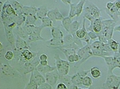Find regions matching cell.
Listing matches in <instances>:
<instances>
[{
	"mask_svg": "<svg viewBox=\"0 0 120 89\" xmlns=\"http://www.w3.org/2000/svg\"><path fill=\"white\" fill-rule=\"evenodd\" d=\"M93 85L92 79L89 76L84 77L83 79L82 85L87 87H90Z\"/></svg>",
	"mask_w": 120,
	"mask_h": 89,
	"instance_id": "obj_37",
	"label": "cell"
},
{
	"mask_svg": "<svg viewBox=\"0 0 120 89\" xmlns=\"http://www.w3.org/2000/svg\"><path fill=\"white\" fill-rule=\"evenodd\" d=\"M56 89H68V88L64 83L60 82L56 86Z\"/></svg>",
	"mask_w": 120,
	"mask_h": 89,
	"instance_id": "obj_46",
	"label": "cell"
},
{
	"mask_svg": "<svg viewBox=\"0 0 120 89\" xmlns=\"http://www.w3.org/2000/svg\"><path fill=\"white\" fill-rule=\"evenodd\" d=\"M43 28L41 25L39 26H35L34 25L27 26L26 30L28 35L27 40V43L39 40L45 41V39L41 36V32Z\"/></svg>",
	"mask_w": 120,
	"mask_h": 89,
	"instance_id": "obj_2",
	"label": "cell"
},
{
	"mask_svg": "<svg viewBox=\"0 0 120 89\" xmlns=\"http://www.w3.org/2000/svg\"><path fill=\"white\" fill-rule=\"evenodd\" d=\"M69 5H70V12H69L68 17L71 19H72L76 16V5L72 3Z\"/></svg>",
	"mask_w": 120,
	"mask_h": 89,
	"instance_id": "obj_38",
	"label": "cell"
},
{
	"mask_svg": "<svg viewBox=\"0 0 120 89\" xmlns=\"http://www.w3.org/2000/svg\"><path fill=\"white\" fill-rule=\"evenodd\" d=\"M38 19L36 15H29L27 16L25 23V26L34 25Z\"/></svg>",
	"mask_w": 120,
	"mask_h": 89,
	"instance_id": "obj_29",
	"label": "cell"
},
{
	"mask_svg": "<svg viewBox=\"0 0 120 89\" xmlns=\"http://www.w3.org/2000/svg\"><path fill=\"white\" fill-rule=\"evenodd\" d=\"M102 19L101 17L99 19H95L94 22L92 26V30L94 32L97 34H99L102 30Z\"/></svg>",
	"mask_w": 120,
	"mask_h": 89,
	"instance_id": "obj_21",
	"label": "cell"
},
{
	"mask_svg": "<svg viewBox=\"0 0 120 89\" xmlns=\"http://www.w3.org/2000/svg\"><path fill=\"white\" fill-rule=\"evenodd\" d=\"M29 48L30 46L27 43V42L26 40L17 35L15 43V48L14 49L18 50H22L23 49H29Z\"/></svg>",
	"mask_w": 120,
	"mask_h": 89,
	"instance_id": "obj_15",
	"label": "cell"
},
{
	"mask_svg": "<svg viewBox=\"0 0 120 89\" xmlns=\"http://www.w3.org/2000/svg\"><path fill=\"white\" fill-rule=\"evenodd\" d=\"M47 17L51 19L53 23H55L56 22V18H55V16L53 9L49 11Z\"/></svg>",
	"mask_w": 120,
	"mask_h": 89,
	"instance_id": "obj_42",
	"label": "cell"
},
{
	"mask_svg": "<svg viewBox=\"0 0 120 89\" xmlns=\"http://www.w3.org/2000/svg\"><path fill=\"white\" fill-rule=\"evenodd\" d=\"M13 19L17 26H22L23 23L25 22L26 17L23 14H16L13 17Z\"/></svg>",
	"mask_w": 120,
	"mask_h": 89,
	"instance_id": "obj_25",
	"label": "cell"
},
{
	"mask_svg": "<svg viewBox=\"0 0 120 89\" xmlns=\"http://www.w3.org/2000/svg\"><path fill=\"white\" fill-rule=\"evenodd\" d=\"M49 10L47 7L45 6H42L37 8V11L36 16L38 19H41L43 18L47 17Z\"/></svg>",
	"mask_w": 120,
	"mask_h": 89,
	"instance_id": "obj_20",
	"label": "cell"
},
{
	"mask_svg": "<svg viewBox=\"0 0 120 89\" xmlns=\"http://www.w3.org/2000/svg\"><path fill=\"white\" fill-rule=\"evenodd\" d=\"M37 11V8L35 6H23L22 8L23 14L27 17L29 15H36Z\"/></svg>",
	"mask_w": 120,
	"mask_h": 89,
	"instance_id": "obj_19",
	"label": "cell"
},
{
	"mask_svg": "<svg viewBox=\"0 0 120 89\" xmlns=\"http://www.w3.org/2000/svg\"><path fill=\"white\" fill-rule=\"evenodd\" d=\"M78 89H89L88 88H80V87H79Z\"/></svg>",
	"mask_w": 120,
	"mask_h": 89,
	"instance_id": "obj_54",
	"label": "cell"
},
{
	"mask_svg": "<svg viewBox=\"0 0 120 89\" xmlns=\"http://www.w3.org/2000/svg\"><path fill=\"white\" fill-rule=\"evenodd\" d=\"M46 46L49 47L56 48L62 47L64 44V42L63 39H56L52 38L51 39L46 41Z\"/></svg>",
	"mask_w": 120,
	"mask_h": 89,
	"instance_id": "obj_16",
	"label": "cell"
},
{
	"mask_svg": "<svg viewBox=\"0 0 120 89\" xmlns=\"http://www.w3.org/2000/svg\"><path fill=\"white\" fill-rule=\"evenodd\" d=\"M39 89H52L53 87L52 85L47 82H45L39 87Z\"/></svg>",
	"mask_w": 120,
	"mask_h": 89,
	"instance_id": "obj_44",
	"label": "cell"
},
{
	"mask_svg": "<svg viewBox=\"0 0 120 89\" xmlns=\"http://www.w3.org/2000/svg\"><path fill=\"white\" fill-rule=\"evenodd\" d=\"M38 56L32 61L19 65V67L17 68V70L24 75H27L33 72L40 64V56Z\"/></svg>",
	"mask_w": 120,
	"mask_h": 89,
	"instance_id": "obj_4",
	"label": "cell"
},
{
	"mask_svg": "<svg viewBox=\"0 0 120 89\" xmlns=\"http://www.w3.org/2000/svg\"><path fill=\"white\" fill-rule=\"evenodd\" d=\"M116 22L112 19H104L102 20V30L98 34L99 41L108 43V41L112 39Z\"/></svg>",
	"mask_w": 120,
	"mask_h": 89,
	"instance_id": "obj_1",
	"label": "cell"
},
{
	"mask_svg": "<svg viewBox=\"0 0 120 89\" xmlns=\"http://www.w3.org/2000/svg\"><path fill=\"white\" fill-rule=\"evenodd\" d=\"M71 77L72 76L68 75L66 76H61L60 75L59 80L60 81L62 82V83L65 84L68 87L69 86L70 87L71 85H72L71 81Z\"/></svg>",
	"mask_w": 120,
	"mask_h": 89,
	"instance_id": "obj_35",
	"label": "cell"
},
{
	"mask_svg": "<svg viewBox=\"0 0 120 89\" xmlns=\"http://www.w3.org/2000/svg\"><path fill=\"white\" fill-rule=\"evenodd\" d=\"M41 21L42 24L41 25L42 27H50L51 28L53 27V21L51 19L48 17H46L43 18L41 19Z\"/></svg>",
	"mask_w": 120,
	"mask_h": 89,
	"instance_id": "obj_32",
	"label": "cell"
},
{
	"mask_svg": "<svg viewBox=\"0 0 120 89\" xmlns=\"http://www.w3.org/2000/svg\"><path fill=\"white\" fill-rule=\"evenodd\" d=\"M0 50H3V44H2V43H1V42H0Z\"/></svg>",
	"mask_w": 120,
	"mask_h": 89,
	"instance_id": "obj_53",
	"label": "cell"
},
{
	"mask_svg": "<svg viewBox=\"0 0 120 89\" xmlns=\"http://www.w3.org/2000/svg\"><path fill=\"white\" fill-rule=\"evenodd\" d=\"M25 89H39L38 86L34 81L32 77L30 76L29 82L25 87Z\"/></svg>",
	"mask_w": 120,
	"mask_h": 89,
	"instance_id": "obj_36",
	"label": "cell"
},
{
	"mask_svg": "<svg viewBox=\"0 0 120 89\" xmlns=\"http://www.w3.org/2000/svg\"><path fill=\"white\" fill-rule=\"evenodd\" d=\"M55 60L56 69L61 76H66L70 71V64L67 60H63L60 58V55L56 54L54 56Z\"/></svg>",
	"mask_w": 120,
	"mask_h": 89,
	"instance_id": "obj_3",
	"label": "cell"
},
{
	"mask_svg": "<svg viewBox=\"0 0 120 89\" xmlns=\"http://www.w3.org/2000/svg\"><path fill=\"white\" fill-rule=\"evenodd\" d=\"M84 11L85 13L90 15L95 19L101 17L100 10L93 4H91L86 7Z\"/></svg>",
	"mask_w": 120,
	"mask_h": 89,
	"instance_id": "obj_9",
	"label": "cell"
},
{
	"mask_svg": "<svg viewBox=\"0 0 120 89\" xmlns=\"http://www.w3.org/2000/svg\"><path fill=\"white\" fill-rule=\"evenodd\" d=\"M59 77L60 75L56 69L55 70L46 74L45 75L46 82L53 87L56 85L59 80Z\"/></svg>",
	"mask_w": 120,
	"mask_h": 89,
	"instance_id": "obj_13",
	"label": "cell"
},
{
	"mask_svg": "<svg viewBox=\"0 0 120 89\" xmlns=\"http://www.w3.org/2000/svg\"><path fill=\"white\" fill-rule=\"evenodd\" d=\"M83 78V77H81L77 72L71 77V81L72 85L76 86L82 85Z\"/></svg>",
	"mask_w": 120,
	"mask_h": 89,
	"instance_id": "obj_24",
	"label": "cell"
},
{
	"mask_svg": "<svg viewBox=\"0 0 120 89\" xmlns=\"http://www.w3.org/2000/svg\"><path fill=\"white\" fill-rule=\"evenodd\" d=\"M62 2H63L64 4H71L72 3V1L71 0H61Z\"/></svg>",
	"mask_w": 120,
	"mask_h": 89,
	"instance_id": "obj_51",
	"label": "cell"
},
{
	"mask_svg": "<svg viewBox=\"0 0 120 89\" xmlns=\"http://www.w3.org/2000/svg\"><path fill=\"white\" fill-rule=\"evenodd\" d=\"M16 34L17 36H19L21 38L27 40L28 38V36L27 35L26 33H25L23 27L17 26L16 27Z\"/></svg>",
	"mask_w": 120,
	"mask_h": 89,
	"instance_id": "obj_28",
	"label": "cell"
},
{
	"mask_svg": "<svg viewBox=\"0 0 120 89\" xmlns=\"http://www.w3.org/2000/svg\"><path fill=\"white\" fill-rule=\"evenodd\" d=\"M40 64H41L42 66H46L48 65V61L47 60L41 61L40 62Z\"/></svg>",
	"mask_w": 120,
	"mask_h": 89,
	"instance_id": "obj_50",
	"label": "cell"
},
{
	"mask_svg": "<svg viewBox=\"0 0 120 89\" xmlns=\"http://www.w3.org/2000/svg\"><path fill=\"white\" fill-rule=\"evenodd\" d=\"M4 30L6 32V39L8 42L12 46L13 49L15 48V43L16 39H15V36L13 33L12 30L10 29L8 27V25L4 24Z\"/></svg>",
	"mask_w": 120,
	"mask_h": 89,
	"instance_id": "obj_17",
	"label": "cell"
},
{
	"mask_svg": "<svg viewBox=\"0 0 120 89\" xmlns=\"http://www.w3.org/2000/svg\"><path fill=\"white\" fill-rule=\"evenodd\" d=\"M69 62L74 63V62H79L80 60V57L77 53L72 54L69 56L68 58L67 59Z\"/></svg>",
	"mask_w": 120,
	"mask_h": 89,
	"instance_id": "obj_39",
	"label": "cell"
},
{
	"mask_svg": "<svg viewBox=\"0 0 120 89\" xmlns=\"http://www.w3.org/2000/svg\"><path fill=\"white\" fill-rule=\"evenodd\" d=\"M103 58L108 65V75L113 74V71L115 68H120V56H105Z\"/></svg>",
	"mask_w": 120,
	"mask_h": 89,
	"instance_id": "obj_7",
	"label": "cell"
},
{
	"mask_svg": "<svg viewBox=\"0 0 120 89\" xmlns=\"http://www.w3.org/2000/svg\"><path fill=\"white\" fill-rule=\"evenodd\" d=\"M86 2L85 0H81L79 3L76 5V17H79L81 15L82 13L84 4Z\"/></svg>",
	"mask_w": 120,
	"mask_h": 89,
	"instance_id": "obj_31",
	"label": "cell"
},
{
	"mask_svg": "<svg viewBox=\"0 0 120 89\" xmlns=\"http://www.w3.org/2000/svg\"><path fill=\"white\" fill-rule=\"evenodd\" d=\"M52 38L62 39L64 38V34L61 29L57 27H52L51 28Z\"/></svg>",
	"mask_w": 120,
	"mask_h": 89,
	"instance_id": "obj_23",
	"label": "cell"
},
{
	"mask_svg": "<svg viewBox=\"0 0 120 89\" xmlns=\"http://www.w3.org/2000/svg\"><path fill=\"white\" fill-rule=\"evenodd\" d=\"M0 69L2 74L7 77H16L17 75V71L10 64H1Z\"/></svg>",
	"mask_w": 120,
	"mask_h": 89,
	"instance_id": "obj_11",
	"label": "cell"
},
{
	"mask_svg": "<svg viewBox=\"0 0 120 89\" xmlns=\"http://www.w3.org/2000/svg\"><path fill=\"white\" fill-rule=\"evenodd\" d=\"M54 11V14L55 16L56 21H62L64 17L63 16L62 14L61 13L58 8H55L52 9Z\"/></svg>",
	"mask_w": 120,
	"mask_h": 89,
	"instance_id": "obj_40",
	"label": "cell"
},
{
	"mask_svg": "<svg viewBox=\"0 0 120 89\" xmlns=\"http://www.w3.org/2000/svg\"><path fill=\"white\" fill-rule=\"evenodd\" d=\"M91 48L93 49L101 50L105 52L112 53H114V52L112 51V50L110 48L109 44L108 43H104L99 41V40H96L91 44Z\"/></svg>",
	"mask_w": 120,
	"mask_h": 89,
	"instance_id": "obj_10",
	"label": "cell"
},
{
	"mask_svg": "<svg viewBox=\"0 0 120 89\" xmlns=\"http://www.w3.org/2000/svg\"><path fill=\"white\" fill-rule=\"evenodd\" d=\"M90 72V70H81L79 71L78 72L79 74L81 75V76L84 78V77L87 76V75L89 74V73Z\"/></svg>",
	"mask_w": 120,
	"mask_h": 89,
	"instance_id": "obj_45",
	"label": "cell"
},
{
	"mask_svg": "<svg viewBox=\"0 0 120 89\" xmlns=\"http://www.w3.org/2000/svg\"><path fill=\"white\" fill-rule=\"evenodd\" d=\"M80 23L76 20L73 21L71 25L70 34H71L72 36L75 35V33L79 29V28L80 27Z\"/></svg>",
	"mask_w": 120,
	"mask_h": 89,
	"instance_id": "obj_30",
	"label": "cell"
},
{
	"mask_svg": "<svg viewBox=\"0 0 120 89\" xmlns=\"http://www.w3.org/2000/svg\"><path fill=\"white\" fill-rule=\"evenodd\" d=\"M91 76L94 79H98L101 76V72L99 68L97 67H93L90 69Z\"/></svg>",
	"mask_w": 120,
	"mask_h": 89,
	"instance_id": "obj_34",
	"label": "cell"
},
{
	"mask_svg": "<svg viewBox=\"0 0 120 89\" xmlns=\"http://www.w3.org/2000/svg\"><path fill=\"white\" fill-rule=\"evenodd\" d=\"M9 2L13 8L15 9L16 14H23L22 8L23 5H22L17 0H9Z\"/></svg>",
	"mask_w": 120,
	"mask_h": 89,
	"instance_id": "obj_22",
	"label": "cell"
},
{
	"mask_svg": "<svg viewBox=\"0 0 120 89\" xmlns=\"http://www.w3.org/2000/svg\"><path fill=\"white\" fill-rule=\"evenodd\" d=\"M58 49L60 50L64 54L66 57L67 59L68 58L69 56L72 54H75L77 53V51L76 50L73 49H69V48H57Z\"/></svg>",
	"mask_w": 120,
	"mask_h": 89,
	"instance_id": "obj_33",
	"label": "cell"
},
{
	"mask_svg": "<svg viewBox=\"0 0 120 89\" xmlns=\"http://www.w3.org/2000/svg\"><path fill=\"white\" fill-rule=\"evenodd\" d=\"M118 11H119V12H120V9H119L118 10Z\"/></svg>",
	"mask_w": 120,
	"mask_h": 89,
	"instance_id": "obj_55",
	"label": "cell"
},
{
	"mask_svg": "<svg viewBox=\"0 0 120 89\" xmlns=\"http://www.w3.org/2000/svg\"></svg>",
	"mask_w": 120,
	"mask_h": 89,
	"instance_id": "obj_56",
	"label": "cell"
},
{
	"mask_svg": "<svg viewBox=\"0 0 120 89\" xmlns=\"http://www.w3.org/2000/svg\"><path fill=\"white\" fill-rule=\"evenodd\" d=\"M63 39L64 42V45L62 47L60 48L73 49L76 51L80 49L79 46L75 43L73 36L71 34L66 35L64 37Z\"/></svg>",
	"mask_w": 120,
	"mask_h": 89,
	"instance_id": "obj_12",
	"label": "cell"
},
{
	"mask_svg": "<svg viewBox=\"0 0 120 89\" xmlns=\"http://www.w3.org/2000/svg\"><path fill=\"white\" fill-rule=\"evenodd\" d=\"M78 88H79V87L78 86L72 85L70 87V89H78Z\"/></svg>",
	"mask_w": 120,
	"mask_h": 89,
	"instance_id": "obj_52",
	"label": "cell"
},
{
	"mask_svg": "<svg viewBox=\"0 0 120 89\" xmlns=\"http://www.w3.org/2000/svg\"><path fill=\"white\" fill-rule=\"evenodd\" d=\"M114 6V3L112 2H108L106 5V9H107L108 10H110Z\"/></svg>",
	"mask_w": 120,
	"mask_h": 89,
	"instance_id": "obj_47",
	"label": "cell"
},
{
	"mask_svg": "<svg viewBox=\"0 0 120 89\" xmlns=\"http://www.w3.org/2000/svg\"><path fill=\"white\" fill-rule=\"evenodd\" d=\"M88 35L91 39L92 40H95L98 38V34L94 32V31H89Z\"/></svg>",
	"mask_w": 120,
	"mask_h": 89,
	"instance_id": "obj_43",
	"label": "cell"
},
{
	"mask_svg": "<svg viewBox=\"0 0 120 89\" xmlns=\"http://www.w3.org/2000/svg\"><path fill=\"white\" fill-rule=\"evenodd\" d=\"M114 5L118 10H119L120 8V0H116L114 2Z\"/></svg>",
	"mask_w": 120,
	"mask_h": 89,
	"instance_id": "obj_49",
	"label": "cell"
},
{
	"mask_svg": "<svg viewBox=\"0 0 120 89\" xmlns=\"http://www.w3.org/2000/svg\"><path fill=\"white\" fill-rule=\"evenodd\" d=\"M72 23L71 19L69 17H64L62 21V24L63 27L66 31L70 33L71 25Z\"/></svg>",
	"mask_w": 120,
	"mask_h": 89,
	"instance_id": "obj_27",
	"label": "cell"
},
{
	"mask_svg": "<svg viewBox=\"0 0 120 89\" xmlns=\"http://www.w3.org/2000/svg\"><path fill=\"white\" fill-rule=\"evenodd\" d=\"M30 76L32 77L34 81L38 87L46 82L45 77H44L36 68L31 73Z\"/></svg>",
	"mask_w": 120,
	"mask_h": 89,
	"instance_id": "obj_14",
	"label": "cell"
},
{
	"mask_svg": "<svg viewBox=\"0 0 120 89\" xmlns=\"http://www.w3.org/2000/svg\"><path fill=\"white\" fill-rule=\"evenodd\" d=\"M0 13L1 18L6 17H13L16 15L15 9L11 4L9 0H6L4 2Z\"/></svg>",
	"mask_w": 120,
	"mask_h": 89,
	"instance_id": "obj_8",
	"label": "cell"
},
{
	"mask_svg": "<svg viewBox=\"0 0 120 89\" xmlns=\"http://www.w3.org/2000/svg\"><path fill=\"white\" fill-rule=\"evenodd\" d=\"M102 87L104 89H119L120 87V76L114 74L108 75Z\"/></svg>",
	"mask_w": 120,
	"mask_h": 89,
	"instance_id": "obj_6",
	"label": "cell"
},
{
	"mask_svg": "<svg viewBox=\"0 0 120 89\" xmlns=\"http://www.w3.org/2000/svg\"><path fill=\"white\" fill-rule=\"evenodd\" d=\"M108 43L109 44L111 49L114 52V54L118 53L120 45L118 42L116 41L114 39H111L108 41Z\"/></svg>",
	"mask_w": 120,
	"mask_h": 89,
	"instance_id": "obj_26",
	"label": "cell"
},
{
	"mask_svg": "<svg viewBox=\"0 0 120 89\" xmlns=\"http://www.w3.org/2000/svg\"><path fill=\"white\" fill-rule=\"evenodd\" d=\"M36 69L38 71L42 74L46 75L48 73L50 72L55 70L56 69V67L51 66L48 65L46 66H42L41 64H39L36 67Z\"/></svg>",
	"mask_w": 120,
	"mask_h": 89,
	"instance_id": "obj_18",
	"label": "cell"
},
{
	"mask_svg": "<svg viewBox=\"0 0 120 89\" xmlns=\"http://www.w3.org/2000/svg\"><path fill=\"white\" fill-rule=\"evenodd\" d=\"M48 57L45 54H41L39 56V59L40 61H45L47 60Z\"/></svg>",
	"mask_w": 120,
	"mask_h": 89,
	"instance_id": "obj_48",
	"label": "cell"
},
{
	"mask_svg": "<svg viewBox=\"0 0 120 89\" xmlns=\"http://www.w3.org/2000/svg\"><path fill=\"white\" fill-rule=\"evenodd\" d=\"M5 58L7 61L12 60L14 57H15V53L14 52L11 50H8L5 53L4 55Z\"/></svg>",
	"mask_w": 120,
	"mask_h": 89,
	"instance_id": "obj_41",
	"label": "cell"
},
{
	"mask_svg": "<svg viewBox=\"0 0 120 89\" xmlns=\"http://www.w3.org/2000/svg\"><path fill=\"white\" fill-rule=\"evenodd\" d=\"M77 53L80 56V60L75 65L74 67L75 68L79 67L81 64L85 62L88 59L93 56L91 48V43L86 44V46L79 49L77 50Z\"/></svg>",
	"mask_w": 120,
	"mask_h": 89,
	"instance_id": "obj_5",
	"label": "cell"
}]
</instances>
